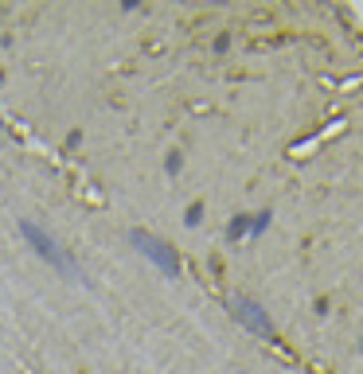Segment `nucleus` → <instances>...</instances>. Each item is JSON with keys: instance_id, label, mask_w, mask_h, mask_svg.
Instances as JSON below:
<instances>
[{"instance_id": "2", "label": "nucleus", "mask_w": 363, "mask_h": 374, "mask_svg": "<svg viewBox=\"0 0 363 374\" xmlns=\"http://www.w3.org/2000/svg\"><path fill=\"white\" fill-rule=\"evenodd\" d=\"M129 242H133L141 254L148 257L153 265H160L164 273H172L176 277L180 273V257H176V249H172L164 238H156V234H148V230H129Z\"/></svg>"}, {"instance_id": "1", "label": "nucleus", "mask_w": 363, "mask_h": 374, "mask_svg": "<svg viewBox=\"0 0 363 374\" xmlns=\"http://www.w3.org/2000/svg\"><path fill=\"white\" fill-rule=\"evenodd\" d=\"M20 234L28 238V246L36 249V257H44L47 265H55V269H59V273H67V277L82 281V273H78V265H74V257L59 246V238H55V234H47V227H39V222L24 219V222H20Z\"/></svg>"}, {"instance_id": "3", "label": "nucleus", "mask_w": 363, "mask_h": 374, "mask_svg": "<svg viewBox=\"0 0 363 374\" xmlns=\"http://www.w3.org/2000/svg\"><path fill=\"white\" fill-rule=\"evenodd\" d=\"M230 312L242 320V328H250L254 336H274V328H270L266 312L258 308L254 301H246V296H230Z\"/></svg>"}]
</instances>
